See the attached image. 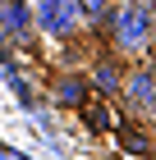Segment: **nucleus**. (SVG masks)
Returning <instances> with one entry per match:
<instances>
[{
	"label": "nucleus",
	"instance_id": "1",
	"mask_svg": "<svg viewBox=\"0 0 156 160\" xmlns=\"http://www.w3.org/2000/svg\"><path fill=\"white\" fill-rule=\"evenodd\" d=\"M106 50L120 64L152 60V41H156V18H152V0H110L106 14Z\"/></svg>",
	"mask_w": 156,
	"mask_h": 160
},
{
	"label": "nucleus",
	"instance_id": "2",
	"mask_svg": "<svg viewBox=\"0 0 156 160\" xmlns=\"http://www.w3.org/2000/svg\"><path fill=\"white\" fill-rule=\"evenodd\" d=\"M28 18H32V32L46 41H60V46H73L87 28V9L83 0H23Z\"/></svg>",
	"mask_w": 156,
	"mask_h": 160
},
{
	"label": "nucleus",
	"instance_id": "3",
	"mask_svg": "<svg viewBox=\"0 0 156 160\" xmlns=\"http://www.w3.org/2000/svg\"><path fill=\"white\" fill-rule=\"evenodd\" d=\"M129 114V123H143L152 128V114H156V73H152V60H138V64H124V78H120V96H115Z\"/></svg>",
	"mask_w": 156,
	"mask_h": 160
},
{
	"label": "nucleus",
	"instance_id": "4",
	"mask_svg": "<svg viewBox=\"0 0 156 160\" xmlns=\"http://www.w3.org/2000/svg\"><path fill=\"white\" fill-rule=\"evenodd\" d=\"M83 78H87V87H92V96H101V101H115L120 96V78H124V64L110 55L106 46L92 55V64L83 69Z\"/></svg>",
	"mask_w": 156,
	"mask_h": 160
},
{
	"label": "nucleus",
	"instance_id": "5",
	"mask_svg": "<svg viewBox=\"0 0 156 160\" xmlns=\"http://www.w3.org/2000/svg\"><path fill=\"white\" fill-rule=\"evenodd\" d=\"M46 96L60 105V110H69V114H78L92 101V87H87V78H83V69H60V73L51 78V87H46Z\"/></svg>",
	"mask_w": 156,
	"mask_h": 160
},
{
	"label": "nucleus",
	"instance_id": "6",
	"mask_svg": "<svg viewBox=\"0 0 156 160\" xmlns=\"http://www.w3.org/2000/svg\"><path fill=\"white\" fill-rule=\"evenodd\" d=\"M0 28H5V37H14V41H32L37 32H32V18H28V5L23 0H0Z\"/></svg>",
	"mask_w": 156,
	"mask_h": 160
}]
</instances>
